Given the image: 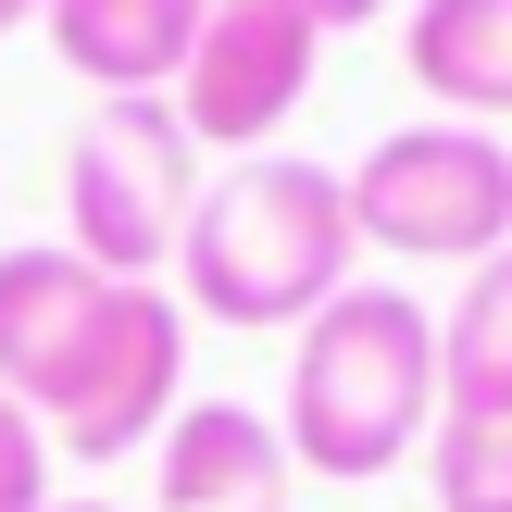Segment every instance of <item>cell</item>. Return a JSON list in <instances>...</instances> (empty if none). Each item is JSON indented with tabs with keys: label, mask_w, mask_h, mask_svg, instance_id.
I'll return each mask as SVG.
<instances>
[{
	"label": "cell",
	"mask_w": 512,
	"mask_h": 512,
	"mask_svg": "<svg viewBox=\"0 0 512 512\" xmlns=\"http://www.w3.org/2000/svg\"><path fill=\"white\" fill-rule=\"evenodd\" d=\"M350 238L400 263H488L512 250V138L488 125H400L350 163Z\"/></svg>",
	"instance_id": "5"
},
{
	"label": "cell",
	"mask_w": 512,
	"mask_h": 512,
	"mask_svg": "<svg viewBox=\"0 0 512 512\" xmlns=\"http://www.w3.org/2000/svg\"><path fill=\"white\" fill-rule=\"evenodd\" d=\"M175 288L213 325H313L350 288V175L300 163V150L225 163L175 238Z\"/></svg>",
	"instance_id": "3"
},
{
	"label": "cell",
	"mask_w": 512,
	"mask_h": 512,
	"mask_svg": "<svg viewBox=\"0 0 512 512\" xmlns=\"http://www.w3.org/2000/svg\"><path fill=\"white\" fill-rule=\"evenodd\" d=\"M325 13V38H338V25H363V13H388V0H313Z\"/></svg>",
	"instance_id": "13"
},
{
	"label": "cell",
	"mask_w": 512,
	"mask_h": 512,
	"mask_svg": "<svg viewBox=\"0 0 512 512\" xmlns=\"http://www.w3.org/2000/svg\"><path fill=\"white\" fill-rule=\"evenodd\" d=\"M400 63H413V88L450 125L500 138V113H512V0H413L400 13Z\"/></svg>",
	"instance_id": "9"
},
{
	"label": "cell",
	"mask_w": 512,
	"mask_h": 512,
	"mask_svg": "<svg viewBox=\"0 0 512 512\" xmlns=\"http://www.w3.org/2000/svg\"><path fill=\"white\" fill-rule=\"evenodd\" d=\"M200 188L213 175H200V138H188L175 100H100L75 125V150H63V213H75L63 250L100 263V275H125V288H163Z\"/></svg>",
	"instance_id": "4"
},
{
	"label": "cell",
	"mask_w": 512,
	"mask_h": 512,
	"mask_svg": "<svg viewBox=\"0 0 512 512\" xmlns=\"http://www.w3.org/2000/svg\"><path fill=\"white\" fill-rule=\"evenodd\" d=\"M50 13V0H0V38H13V25H38Z\"/></svg>",
	"instance_id": "14"
},
{
	"label": "cell",
	"mask_w": 512,
	"mask_h": 512,
	"mask_svg": "<svg viewBox=\"0 0 512 512\" xmlns=\"http://www.w3.org/2000/svg\"><path fill=\"white\" fill-rule=\"evenodd\" d=\"M438 400H512V250H488V263L463 275V300H450Z\"/></svg>",
	"instance_id": "10"
},
{
	"label": "cell",
	"mask_w": 512,
	"mask_h": 512,
	"mask_svg": "<svg viewBox=\"0 0 512 512\" xmlns=\"http://www.w3.org/2000/svg\"><path fill=\"white\" fill-rule=\"evenodd\" d=\"M425 463H438V512H512V400H450Z\"/></svg>",
	"instance_id": "11"
},
{
	"label": "cell",
	"mask_w": 512,
	"mask_h": 512,
	"mask_svg": "<svg viewBox=\"0 0 512 512\" xmlns=\"http://www.w3.org/2000/svg\"><path fill=\"white\" fill-rule=\"evenodd\" d=\"M38 25L63 50V75H88L100 100H175V75L200 50V0H50Z\"/></svg>",
	"instance_id": "8"
},
{
	"label": "cell",
	"mask_w": 512,
	"mask_h": 512,
	"mask_svg": "<svg viewBox=\"0 0 512 512\" xmlns=\"http://www.w3.org/2000/svg\"><path fill=\"white\" fill-rule=\"evenodd\" d=\"M288 438H275V413H250V400H188V413L163 425V475H150V500L163 512H288Z\"/></svg>",
	"instance_id": "7"
},
{
	"label": "cell",
	"mask_w": 512,
	"mask_h": 512,
	"mask_svg": "<svg viewBox=\"0 0 512 512\" xmlns=\"http://www.w3.org/2000/svg\"><path fill=\"white\" fill-rule=\"evenodd\" d=\"M188 300L125 288L63 238L0 250V400L75 463H125L188 413Z\"/></svg>",
	"instance_id": "1"
},
{
	"label": "cell",
	"mask_w": 512,
	"mask_h": 512,
	"mask_svg": "<svg viewBox=\"0 0 512 512\" xmlns=\"http://www.w3.org/2000/svg\"><path fill=\"white\" fill-rule=\"evenodd\" d=\"M300 475L375 488L438 438V313L413 288H338L288 350V413H275Z\"/></svg>",
	"instance_id": "2"
},
{
	"label": "cell",
	"mask_w": 512,
	"mask_h": 512,
	"mask_svg": "<svg viewBox=\"0 0 512 512\" xmlns=\"http://www.w3.org/2000/svg\"><path fill=\"white\" fill-rule=\"evenodd\" d=\"M313 50H325V13H313V0H200V50H188V75H175L188 138L225 150V163H250V150L300 113Z\"/></svg>",
	"instance_id": "6"
},
{
	"label": "cell",
	"mask_w": 512,
	"mask_h": 512,
	"mask_svg": "<svg viewBox=\"0 0 512 512\" xmlns=\"http://www.w3.org/2000/svg\"><path fill=\"white\" fill-rule=\"evenodd\" d=\"M50 512H125V500H50Z\"/></svg>",
	"instance_id": "15"
},
{
	"label": "cell",
	"mask_w": 512,
	"mask_h": 512,
	"mask_svg": "<svg viewBox=\"0 0 512 512\" xmlns=\"http://www.w3.org/2000/svg\"><path fill=\"white\" fill-rule=\"evenodd\" d=\"M0 512H50V438L0 400Z\"/></svg>",
	"instance_id": "12"
}]
</instances>
